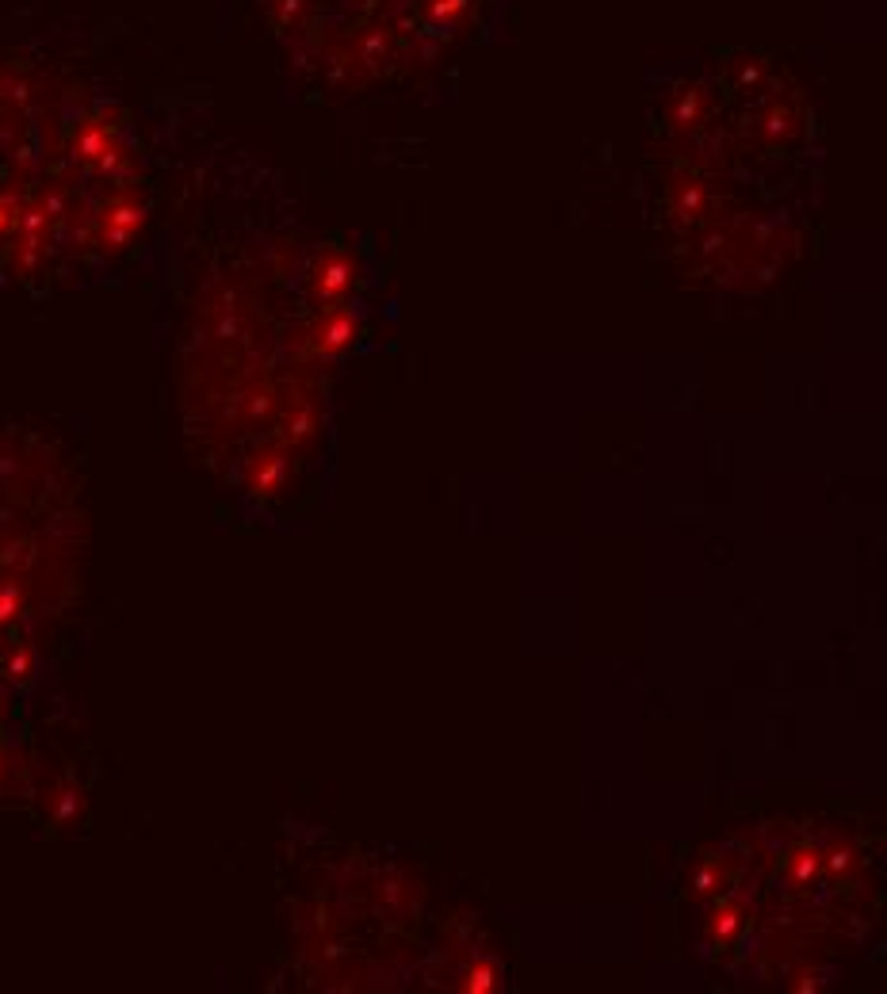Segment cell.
<instances>
[{"mask_svg":"<svg viewBox=\"0 0 887 994\" xmlns=\"http://www.w3.org/2000/svg\"><path fill=\"white\" fill-rule=\"evenodd\" d=\"M287 455L280 448H264V452H256L249 459V467H245V486L249 493L256 497V502H268V497H275L284 490L287 482Z\"/></svg>","mask_w":887,"mask_h":994,"instance_id":"6da1fadb","label":"cell"},{"mask_svg":"<svg viewBox=\"0 0 887 994\" xmlns=\"http://www.w3.org/2000/svg\"><path fill=\"white\" fill-rule=\"evenodd\" d=\"M348 341H353V322L348 318H329L318 333H314V348H318V353H337V348H344Z\"/></svg>","mask_w":887,"mask_h":994,"instance_id":"7a4b0ae2","label":"cell"},{"mask_svg":"<svg viewBox=\"0 0 887 994\" xmlns=\"http://www.w3.org/2000/svg\"><path fill=\"white\" fill-rule=\"evenodd\" d=\"M24 604H27V593L20 581H0V628H12L24 616Z\"/></svg>","mask_w":887,"mask_h":994,"instance_id":"3957f363","label":"cell"},{"mask_svg":"<svg viewBox=\"0 0 887 994\" xmlns=\"http://www.w3.org/2000/svg\"><path fill=\"white\" fill-rule=\"evenodd\" d=\"M5 677L15 681V685H24V681L35 677V651L31 647H15L5 661Z\"/></svg>","mask_w":887,"mask_h":994,"instance_id":"277c9868","label":"cell"},{"mask_svg":"<svg viewBox=\"0 0 887 994\" xmlns=\"http://www.w3.org/2000/svg\"><path fill=\"white\" fill-rule=\"evenodd\" d=\"M497 979H502V968L497 964H474L471 971H467V990H493L497 987Z\"/></svg>","mask_w":887,"mask_h":994,"instance_id":"5b68a950","label":"cell"},{"mask_svg":"<svg viewBox=\"0 0 887 994\" xmlns=\"http://www.w3.org/2000/svg\"><path fill=\"white\" fill-rule=\"evenodd\" d=\"M734 929H742V914H738L734 907L715 910V918H712V937H715V941H727Z\"/></svg>","mask_w":887,"mask_h":994,"instance_id":"8992f818","label":"cell"},{"mask_svg":"<svg viewBox=\"0 0 887 994\" xmlns=\"http://www.w3.org/2000/svg\"><path fill=\"white\" fill-rule=\"evenodd\" d=\"M696 888L700 891H719V860H712V869H704L696 876Z\"/></svg>","mask_w":887,"mask_h":994,"instance_id":"52a82bcc","label":"cell"},{"mask_svg":"<svg viewBox=\"0 0 887 994\" xmlns=\"http://www.w3.org/2000/svg\"><path fill=\"white\" fill-rule=\"evenodd\" d=\"M0 777H5V753H0Z\"/></svg>","mask_w":887,"mask_h":994,"instance_id":"ba28073f","label":"cell"}]
</instances>
